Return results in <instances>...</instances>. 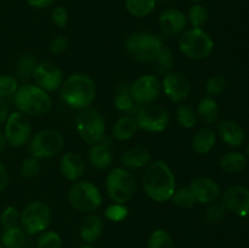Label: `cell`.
Instances as JSON below:
<instances>
[{
	"mask_svg": "<svg viewBox=\"0 0 249 248\" xmlns=\"http://www.w3.org/2000/svg\"><path fill=\"white\" fill-rule=\"evenodd\" d=\"M36 65H38V61L32 53H24L17 60L16 66H15V75L17 79H29L33 77Z\"/></svg>",
	"mask_w": 249,
	"mask_h": 248,
	"instance_id": "obj_29",
	"label": "cell"
},
{
	"mask_svg": "<svg viewBox=\"0 0 249 248\" xmlns=\"http://www.w3.org/2000/svg\"><path fill=\"white\" fill-rule=\"evenodd\" d=\"M113 104L114 107H116L118 111L124 112V113H126L128 116H130V114L133 113L136 114L139 107H140L135 101H134L133 97H131L128 84H122L121 87L118 88V90H117L116 92V96H114Z\"/></svg>",
	"mask_w": 249,
	"mask_h": 248,
	"instance_id": "obj_27",
	"label": "cell"
},
{
	"mask_svg": "<svg viewBox=\"0 0 249 248\" xmlns=\"http://www.w3.org/2000/svg\"><path fill=\"white\" fill-rule=\"evenodd\" d=\"M221 204L226 211L238 216L249 215V189L241 185L230 186L221 196Z\"/></svg>",
	"mask_w": 249,
	"mask_h": 248,
	"instance_id": "obj_16",
	"label": "cell"
},
{
	"mask_svg": "<svg viewBox=\"0 0 249 248\" xmlns=\"http://www.w3.org/2000/svg\"><path fill=\"white\" fill-rule=\"evenodd\" d=\"M55 0H27V4L33 9H45L51 6Z\"/></svg>",
	"mask_w": 249,
	"mask_h": 248,
	"instance_id": "obj_48",
	"label": "cell"
},
{
	"mask_svg": "<svg viewBox=\"0 0 249 248\" xmlns=\"http://www.w3.org/2000/svg\"><path fill=\"white\" fill-rule=\"evenodd\" d=\"M113 151H112L111 145L105 142V140L92 145L88 153L89 162L91 163L92 167L97 168V169H107L108 167H111L113 163Z\"/></svg>",
	"mask_w": 249,
	"mask_h": 248,
	"instance_id": "obj_22",
	"label": "cell"
},
{
	"mask_svg": "<svg viewBox=\"0 0 249 248\" xmlns=\"http://www.w3.org/2000/svg\"><path fill=\"white\" fill-rule=\"evenodd\" d=\"M14 102L17 109L28 117L45 116L53 105L49 92L31 83L19 85L14 95Z\"/></svg>",
	"mask_w": 249,
	"mask_h": 248,
	"instance_id": "obj_3",
	"label": "cell"
},
{
	"mask_svg": "<svg viewBox=\"0 0 249 248\" xmlns=\"http://www.w3.org/2000/svg\"><path fill=\"white\" fill-rule=\"evenodd\" d=\"M4 134L12 147H23L32 138V125L29 117L22 112H12L5 122Z\"/></svg>",
	"mask_w": 249,
	"mask_h": 248,
	"instance_id": "obj_12",
	"label": "cell"
},
{
	"mask_svg": "<svg viewBox=\"0 0 249 248\" xmlns=\"http://www.w3.org/2000/svg\"><path fill=\"white\" fill-rule=\"evenodd\" d=\"M130 95L139 106L153 104L162 92V82L157 75L143 74L129 85Z\"/></svg>",
	"mask_w": 249,
	"mask_h": 248,
	"instance_id": "obj_13",
	"label": "cell"
},
{
	"mask_svg": "<svg viewBox=\"0 0 249 248\" xmlns=\"http://www.w3.org/2000/svg\"><path fill=\"white\" fill-rule=\"evenodd\" d=\"M51 220V211L46 203L34 201L27 204L21 212L22 229L28 235H38L48 229Z\"/></svg>",
	"mask_w": 249,
	"mask_h": 248,
	"instance_id": "obj_10",
	"label": "cell"
},
{
	"mask_svg": "<svg viewBox=\"0 0 249 248\" xmlns=\"http://www.w3.org/2000/svg\"><path fill=\"white\" fill-rule=\"evenodd\" d=\"M68 45H70L68 39L66 38V36L60 35L53 38V40L49 43L48 49L51 53H53V55H61V53H63L66 50H67Z\"/></svg>",
	"mask_w": 249,
	"mask_h": 248,
	"instance_id": "obj_44",
	"label": "cell"
},
{
	"mask_svg": "<svg viewBox=\"0 0 249 248\" xmlns=\"http://www.w3.org/2000/svg\"><path fill=\"white\" fill-rule=\"evenodd\" d=\"M136 191V179L133 173L124 167H116L107 174L106 192L113 203L126 204Z\"/></svg>",
	"mask_w": 249,
	"mask_h": 248,
	"instance_id": "obj_4",
	"label": "cell"
},
{
	"mask_svg": "<svg viewBox=\"0 0 249 248\" xmlns=\"http://www.w3.org/2000/svg\"><path fill=\"white\" fill-rule=\"evenodd\" d=\"M125 9L135 17H146L153 12L157 0H124Z\"/></svg>",
	"mask_w": 249,
	"mask_h": 248,
	"instance_id": "obj_30",
	"label": "cell"
},
{
	"mask_svg": "<svg viewBox=\"0 0 249 248\" xmlns=\"http://www.w3.org/2000/svg\"><path fill=\"white\" fill-rule=\"evenodd\" d=\"M38 248H61L62 238L55 231H44L36 241Z\"/></svg>",
	"mask_w": 249,
	"mask_h": 248,
	"instance_id": "obj_40",
	"label": "cell"
},
{
	"mask_svg": "<svg viewBox=\"0 0 249 248\" xmlns=\"http://www.w3.org/2000/svg\"><path fill=\"white\" fill-rule=\"evenodd\" d=\"M18 87V79L16 77L7 74L0 75V97L6 99V97L14 96Z\"/></svg>",
	"mask_w": 249,
	"mask_h": 248,
	"instance_id": "obj_39",
	"label": "cell"
},
{
	"mask_svg": "<svg viewBox=\"0 0 249 248\" xmlns=\"http://www.w3.org/2000/svg\"><path fill=\"white\" fill-rule=\"evenodd\" d=\"M6 145H7V141H6V138H5L4 131L0 130V155H1V153L5 151Z\"/></svg>",
	"mask_w": 249,
	"mask_h": 248,
	"instance_id": "obj_49",
	"label": "cell"
},
{
	"mask_svg": "<svg viewBox=\"0 0 249 248\" xmlns=\"http://www.w3.org/2000/svg\"><path fill=\"white\" fill-rule=\"evenodd\" d=\"M147 248H174V241L168 231L158 229L151 233Z\"/></svg>",
	"mask_w": 249,
	"mask_h": 248,
	"instance_id": "obj_36",
	"label": "cell"
},
{
	"mask_svg": "<svg viewBox=\"0 0 249 248\" xmlns=\"http://www.w3.org/2000/svg\"><path fill=\"white\" fill-rule=\"evenodd\" d=\"M226 79L220 74L213 75V77L209 78L207 80L206 84V91L208 96H218V95H221L226 89Z\"/></svg>",
	"mask_w": 249,
	"mask_h": 248,
	"instance_id": "obj_41",
	"label": "cell"
},
{
	"mask_svg": "<svg viewBox=\"0 0 249 248\" xmlns=\"http://www.w3.org/2000/svg\"><path fill=\"white\" fill-rule=\"evenodd\" d=\"M0 242L5 248H22L26 243V232L19 226L6 229L2 231Z\"/></svg>",
	"mask_w": 249,
	"mask_h": 248,
	"instance_id": "obj_31",
	"label": "cell"
},
{
	"mask_svg": "<svg viewBox=\"0 0 249 248\" xmlns=\"http://www.w3.org/2000/svg\"><path fill=\"white\" fill-rule=\"evenodd\" d=\"M162 90L170 101L182 102L191 92V83L184 73L172 71L163 78Z\"/></svg>",
	"mask_w": 249,
	"mask_h": 248,
	"instance_id": "obj_15",
	"label": "cell"
},
{
	"mask_svg": "<svg viewBox=\"0 0 249 248\" xmlns=\"http://www.w3.org/2000/svg\"><path fill=\"white\" fill-rule=\"evenodd\" d=\"M160 27L165 34H180L187 26V17L178 9H167L160 15Z\"/></svg>",
	"mask_w": 249,
	"mask_h": 248,
	"instance_id": "obj_18",
	"label": "cell"
},
{
	"mask_svg": "<svg viewBox=\"0 0 249 248\" xmlns=\"http://www.w3.org/2000/svg\"><path fill=\"white\" fill-rule=\"evenodd\" d=\"M32 78L36 85L45 90L46 92H53L58 90L65 80L61 68L50 61L38 62Z\"/></svg>",
	"mask_w": 249,
	"mask_h": 248,
	"instance_id": "obj_14",
	"label": "cell"
},
{
	"mask_svg": "<svg viewBox=\"0 0 249 248\" xmlns=\"http://www.w3.org/2000/svg\"><path fill=\"white\" fill-rule=\"evenodd\" d=\"M163 45L164 44L160 36L148 32H136L130 34L125 43L129 56L136 62L141 63L153 62Z\"/></svg>",
	"mask_w": 249,
	"mask_h": 248,
	"instance_id": "obj_5",
	"label": "cell"
},
{
	"mask_svg": "<svg viewBox=\"0 0 249 248\" xmlns=\"http://www.w3.org/2000/svg\"><path fill=\"white\" fill-rule=\"evenodd\" d=\"M128 207L125 204L122 203H112L111 206H108L105 211V215L108 220L114 221V223H119V221H123L124 219L128 216Z\"/></svg>",
	"mask_w": 249,
	"mask_h": 248,
	"instance_id": "obj_42",
	"label": "cell"
},
{
	"mask_svg": "<svg viewBox=\"0 0 249 248\" xmlns=\"http://www.w3.org/2000/svg\"><path fill=\"white\" fill-rule=\"evenodd\" d=\"M68 202L75 211L90 214L102 204V195L99 187L89 180L75 181L68 191Z\"/></svg>",
	"mask_w": 249,
	"mask_h": 248,
	"instance_id": "obj_7",
	"label": "cell"
},
{
	"mask_svg": "<svg viewBox=\"0 0 249 248\" xmlns=\"http://www.w3.org/2000/svg\"><path fill=\"white\" fill-rule=\"evenodd\" d=\"M170 202L174 206L179 207V208H192L197 203L189 187L175 189L174 194H173L172 198H170Z\"/></svg>",
	"mask_w": 249,
	"mask_h": 248,
	"instance_id": "obj_35",
	"label": "cell"
},
{
	"mask_svg": "<svg viewBox=\"0 0 249 248\" xmlns=\"http://www.w3.org/2000/svg\"><path fill=\"white\" fill-rule=\"evenodd\" d=\"M104 231V223L101 218L96 214H87L82 220L79 228L80 237L87 243H95L102 235Z\"/></svg>",
	"mask_w": 249,
	"mask_h": 248,
	"instance_id": "obj_23",
	"label": "cell"
},
{
	"mask_svg": "<svg viewBox=\"0 0 249 248\" xmlns=\"http://www.w3.org/2000/svg\"><path fill=\"white\" fill-rule=\"evenodd\" d=\"M9 180L10 177L9 173H7L6 167L0 162V192H2L6 189L7 185H9Z\"/></svg>",
	"mask_w": 249,
	"mask_h": 248,
	"instance_id": "obj_46",
	"label": "cell"
},
{
	"mask_svg": "<svg viewBox=\"0 0 249 248\" xmlns=\"http://www.w3.org/2000/svg\"><path fill=\"white\" fill-rule=\"evenodd\" d=\"M196 113L197 118L202 123L209 125V124H213L218 121L219 114H220V108H219L218 102L214 100V97L206 95L197 104Z\"/></svg>",
	"mask_w": 249,
	"mask_h": 248,
	"instance_id": "obj_24",
	"label": "cell"
},
{
	"mask_svg": "<svg viewBox=\"0 0 249 248\" xmlns=\"http://www.w3.org/2000/svg\"><path fill=\"white\" fill-rule=\"evenodd\" d=\"M189 189L197 203L201 204L214 203L221 196V189L218 182L208 177H195L190 181Z\"/></svg>",
	"mask_w": 249,
	"mask_h": 248,
	"instance_id": "obj_17",
	"label": "cell"
},
{
	"mask_svg": "<svg viewBox=\"0 0 249 248\" xmlns=\"http://www.w3.org/2000/svg\"><path fill=\"white\" fill-rule=\"evenodd\" d=\"M19 221H21V213L12 206L6 207L0 214V225L4 230L16 228L18 226Z\"/></svg>",
	"mask_w": 249,
	"mask_h": 248,
	"instance_id": "obj_37",
	"label": "cell"
},
{
	"mask_svg": "<svg viewBox=\"0 0 249 248\" xmlns=\"http://www.w3.org/2000/svg\"><path fill=\"white\" fill-rule=\"evenodd\" d=\"M40 159L29 156L22 162L21 167H19V173L24 179H33V177H38V174L40 173Z\"/></svg>",
	"mask_w": 249,
	"mask_h": 248,
	"instance_id": "obj_38",
	"label": "cell"
},
{
	"mask_svg": "<svg viewBox=\"0 0 249 248\" xmlns=\"http://www.w3.org/2000/svg\"><path fill=\"white\" fill-rule=\"evenodd\" d=\"M220 168L226 173L230 174H236L241 173L247 167V158L241 152H228L221 156L220 158Z\"/></svg>",
	"mask_w": 249,
	"mask_h": 248,
	"instance_id": "obj_28",
	"label": "cell"
},
{
	"mask_svg": "<svg viewBox=\"0 0 249 248\" xmlns=\"http://www.w3.org/2000/svg\"><path fill=\"white\" fill-rule=\"evenodd\" d=\"M78 135L88 145L92 146L101 142L106 138V123L97 109L88 107L82 109L75 119Z\"/></svg>",
	"mask_w": 249,
	"mask_h": 248,
	"instance_id": "obj_8",
	"label": "cell"
},
{
	"mask_svg": "<svg viewBox=\"0 0 249 248\" xmlns=\"http://www.w3.org/2000/svg\"><path fill=\"white\" fill-rule=\"evenodd\" d=\"M78 248H94V247H92V246H80V247Z\"/></svg>",
	"mask_w": 249,
	"mask_h": 248,
	"instance_id": "obj_50",
	"label": "cell"
},
{
	"mask_svg": "<svg viewBox=\"0 0 249 248\" xmlns=\"http://www.w3.org/2000/svg\"><path fill=\"white\" fill-rule=\"evenodd\" d=\"M9 114V106H7L6 100L0 97V126L4 125Z\"/></svg>",
	"mask_w": 249,
	"mask_h": 248,
	"instance_id": "obj_47",
	"label": "cell"
},
{
	"mask_svg": "<svg viewBox=\"0 0 249 248\" xmlns=\"http://www.w3.org/2000/svg\"><path fill=\"white\" fill-rule=\"evenodd\" d=\"M61 174L68 181H78L85 173V162L80 155L75 152H66L61 157Z\"/></svg>",
	"mask_w": 249,
	"mask_h": 248,
	"instance_id": "obj_19",
	"label": "cell"
},
{
	"mask_svg": "<svg viewBox=\"0 0 249 248\" xmlns=\"http://www.w3.org/2000/svg\"><path fill=\"white\" fill-rule=\"evenodd\" d=\"M0 248H5L4 246H2V243H1V242H0Z\"/></svg>",
	"mask_w": 249,
	"mask_h": 248,
	"instance_id": "obj_53",
	"label": "cell"
},
{
	"mask_svg": "<svg viewBox=\"0 0 249 248\" xmlns=\"http://www.w3.org/2000/svg\"><path fill=\"white\" fill-rule=\"evenodd\" d=\"M247 156H248V158H249V143H248V146H247Z\"/></svg>",
	"mask_w": 249,
	"mask_h": 248,
	"instance_id": "obj_52",
	"label": "cell"
},
{
	"mask_svg": "<svg viewBox=\"0 0 249 248\" xmlns=\"http://www.w3.org/2000/svg\"><path fill=\"white\" fill-rule=\"evenodd\" d=\"M197 121V113L196 109L192 108L190 105H180L177 109V122L180 126L185 129H192L196 125Z\"/></svg>",
	"mask_w": 249,
	"mask_h": 248,
	"instance_id": "obj_32",
	"label": "cell"
},
{
	"mask_svg": "<svg viewBox=\"0 0 249 248\" xmlns=\"http://www.w3.org/2000/svg\"><path fill=\"white\" fill-rule=\"evenodd\" d=\"M51 19H53V24L57 26L58 28H65L68 23L67 10L63 6L53 7V12H51Z\"/></svg>",
	"mask_w": 249,
	"mask_h": 248,
	"instance_id": "obj_45",
	"label": "cell"
},
{
	"mask_svg": "<svg viewBox=\"0 0 249 248\" xmlns=\"http://www.w3.org/2000/svg\"><path fill=\"white\" fill-rule=\"evenodd\" d=\"M142 189L148 198L157 203L170 201L175 189V175L164 160H153L146 167L142 177Z\"/></svg>",
	"mask_w": 249,
	"mask_h": 248,
	"instance_id": "obj_1",
	"label": "cell"
},
{
	"mask_svg": "<svg viewBox=\"0 0 249 248\" xmlns=\"http://www.w3.org/2000/svg\"><path fill=\"white\" fill-rule=\"evenodd\" d=\"M153 62L156 63V71L160 74L165 75L167 73L172 72L173 65H174V57H173L172 50L168 46L163 45V48L160 49Z\"/></svg>",
	"mask_w": 249,
	"mask_h": 248,
	"instance_id": "obj_33",
	"label": "cell"
},
{
	"mask_svg": "<svg viewBox=\"0 0 249 248\" xmlns=\"http://www.w3.org/2000/svg\"><path fill=\"white\" fill-rule=\"evenodd\" d=\"M218 134L220 135L221 140L231 147H240L246 140L245 129L237 122L230 119H226L218 124Z\"/></svg>",
	"mask_w": 249,
	"mask_h": 248,
	"instance_id": "obj_20",
	"label": "cell"
},
{
	"mask_svg": "<svg viewBox=\"0 0 249 248\" xmlns=\"http://www.w3.org/2000/svg\"><path fill=\"white\" fill-rule=\"evenodd\" d=\"M152 162V156L147 148L131 147L121 156V163L126 169H141Z\"/></svg>",
	"mask_w": 249,
	"mask_h": 248,
	"instance_id": "obj_21",
	"label": "cell"
},
{
	"mask_svg": "<svg viewBox=\"0 0 249 248\" xmlns=\"http://www.w3.org/2000/svg\"><path fill=\"white\" fill-rule=\"evenodd\" d=\"M61 99L73 109L88 108L96 99V84L90 75L74 73L63 80L61 85Z\"/></svg>",
	"mask_w": 249,
	"mask_h": 248,
	"instance_id": "obj_2",
	"label": "cell"
},
{
	"mask_svg": "<svg viewBox=\"0 0 249 248\" xmlns=\"http://www.w3.org/2000/svg\"><path fill=\"white\" fill-rule=\"evenodd\" d=\"M216 141V134L212 128L204 126L197 130L192 136V148L198 155H207L211 152Z\"/></svg>",
	"mask_w": 249,
	"mask_h": 248,
	"instance_id": "obj_25",
	"label": "cell"
},
{
	"mask_svg": "<svg viewBox=\"0 0 249 248\" xmlns=\"http://www.w3.org/2000/svg\"><path fill=\"white\" fill-rule=\"evenodd\" d=\"M139 126L134 116H123L114 123L112 128V136L117 141H126L133 138Z\"/></svg>",
	"mask_w": 249,
	"mask_h": 248,
	"instance_id": "obj_26",
	"label": "cell"
},
{
	"mask_svg": "<svg viewBox=\"0 0 249 248\" xmlns=\"http://www.w3.org/2000/svg\"><path fill=\"white\" fill-rule=\"evenodd\" d=\"M226 209L224 208L223 204L219 203H212L208 204V208L206 209V214H204V218L208 221L209 224H216L224 218L225 215Z\"/></svg>",
	"mask_w": 249,
	"mask_h": 248,
	"instance_id": "obj_43",
	"label": "cell"
},
{
	"mask_svg": "<svg viewBox=\"0 0 249 248\" xmlns=\"http://www.w3.org/2000/svg\"><path fill=\"white\" fill-rule=\"evenodd\" d=\"M65 147V138L56 129H43L31 138L28 142V152L38 159L57 156Z\"/></svg>",
	"mask_w": 249,
	"mask_h": 248,
	"instance_id": "obj_9",
	"label": "cell"
},
{
	"mask_svg": "<svg viewBox=\"0 0 249 248\" xmlns=\"http://www.w3.org/2000/svg\"><path fill=\"white\" fill-rule=\"evenodd\" d=\"M208 11L202 4H195L190 7L187 14V22L192 26V28H202L208 21Z\"/></svg>",
	"mask_w": 249,
	"mask_h": 248,
	"instance_id": "obj_34",
	"label": "cell"
},
{
	"mask_svg": "<svg viewBox=\"0 0 249 248\" xmlns=\"http://www.w3.org/2000/svg\"><path fill=\"white\" fill-rule=\"evenodd\" d=\"M189 1H192V2H199V1H203V0H189Z\"/></svg>",
	"mask_w": 249,
	"mask_h": 248,
	"instance_id": "obj_51",
	"label": "cell"
},
{
	"mask_svg": "<svg viewBox=\"0 0 249 248\" xmlns=\"http://www.w3.org/2000/svg\"><path fill=\"white\" fill-rule=\"evenodd\" d=\"M135 119L139 129L150 131V133H160L168 128L170 117L163 106L148 104L139 107Z\"/></svg>",
	"mask_w": 249,
	"mask_h": 248,
	"instance_id": "obj_11",
	"label": "cell"
},
{
	"mask_svg": "<svg viewBox=\"0 0 249 248\" xmlns=\"http://www.w3.org/2000/svg\"><path fill=\"white\" fill-rule=\"evenodd\" d=\"M179 49L190 60H206L213 53L214 41L202 28H190L180 36Z\"/></svg>",
	"mask_w": 249,
	"mask_h": 248,
	"instance_id": "obj_6",
	"label": "cell"
}]
</instances>
